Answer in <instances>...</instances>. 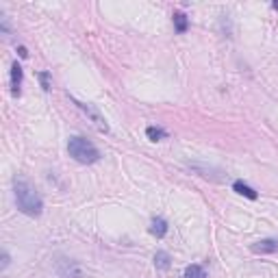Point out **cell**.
I'll list each match as a JSON object with an SVG mask.
<instances>
[{
	"mask_svg": "<svg viewBox=\"0 0 278 278\" xmlns=\"http://www.w3.org/2000/svg\"><path fill=\"white\" fill-rule=\"evenodd\" d=\"M13 193H15V205L24 215L37 217L44 211V200L29 181H15L13 183Z\"/></svg>",
	"mask_w": 278,
	"mask_h": 278,
	"instance_id": "obj_1",
	"label": "cell"
},
{
	"mask_svg": "<svg viewBox=\"0 0 278 278\" xmlns=\"http://www.w3.org/2000/svg\"><path fill=\"white\" fill-rule=\"evenodd\" d=\"M68 152L74 161L78 163H85V165H91L100 161V150L89 142V139L81 137V135H74L68 139Z\"/></svg>",
	"mask_w": 278,
	"mask_h": 278,
	"instance_id": "obj_2",
	"label": "cell"
},
{
	"mask_svg": "<svg viewBox=\"0 0 278 278\" xmlns=\"http://www.w3.org/2000/svg\"><path fill=\"white\" fill-rule=\"evenodd\" d=\"M72 100H74V98H72ZM74 105H76L78 109H83V111H85V113H87L91 120H94V124L98 126V131H100V133H107V131H109V124L105 122V117L98 113V109H94V105H89V103H81V100H74Z\"/></svg>",
	"mask_w": 278,
	"mask_h": 278,
	"instance_id": "obj_3",
	"label": "cell"
},
{
	"mask_svg": "<svg viewBox=\"0 0 278 278\" xmlns=\"http://www.w3.org/2000/svg\"><path fill=\"white\" fill-rule=\"evenodd\" d=\"M22 81H24V70H22L20 63L13 61V66H11V94L13 96H20Z\"/></svg>",
	"mask_w": 278,
	"mask_h": 278,
	"instance_id": "obj_4",
	"label": "cell"
},
{
	"mask_svg": "<svg viewBox=\"0 0 278 278\" xmlns=\"http://www.w3.org/2000/svg\"><path fill=\"white\" fill-rule=\"evenodd\" d=\"M276 248H278L276 239H261V242H256L252 246V252H256V254H270V252H276Z\"/></svg>",
	"mask_w": 278,
	"mask_h": 278,
	"instance_id": "obj_5",
	"label": "cell"
},
{
	"mask_svg": "<svg viewBox=\"0 0 278 278\" xmlns=\"http://www.w3.org/2000/svg\"><path fill=\"white\" fill-rule=\"evenodd\" d=\"M150 233H152L156 239L165 237V235H168V222H165L163 217H154V220L150 222Z\"/></svg>",
	"mask_w": 278,
	"mask_h": 278,
	"instance_id": "obj_6",
	"label": "cell"
},
{
	"mask_svg": "<svg viewBox=\"0 0 278 278\" xmlns=\"http://www.w3.org/2000/svg\"><path fill=\"white\" fill-rule=\"evenodd\" d=\"M233 189L237 191V193H242V196H246V198H250V200H256L259 198V193L250 187V185H246L244 181H235L233 183Z\"/></svg>",
	"mask_w": 278,
	"mask_h": 278,
	"instance_id": "obj_7",
	"label": "cell"
},
{
	"mask_svg": "<svg viewBox=\"0 0 278 278\" xmlns=\"http://www.w3.org/2000/svg\"><path fill=\"white\" fill-rule=\"evenodd\" d=\"M170 265H172V256L165 250H159L154 254V267L156 270H170Z\"/></svg>",
	"mask_w": 278,
	"mask_h": 278,
	"instance_id": "obj_8",
	"label": "cell"
},
{
	"mask_svg": "<svg viewBox=\"0 0 278 278\" xmlns=\"http://www.w3.org/2000/svg\"><path fill=\"white\" fill-rule=\"evenodd\" d=\"M183 278H209L207 276V270L202 265H187L185 267V274H183Z\"/></svg>",
	"mask_w": 278,
	"mask_h": 278,
	"instance_id": "obj_9",
	"label": "cell"
},
{
	"mask_svg": "<svg viewBox=\"0 0 278 278\" xmlns=\"http://www.w3.org/2000/svg\"><path fill=\"white\" fill-rule=\"evenodd\" d=\"M187 26H189L187 15H185L183 11H174V29H176V33H185L187 31Z\"/></svg>",
	"mask_w": 278,
	"mask_h": 278,
	"instance_id": "obj_10",
	"label": "cell"
},
{
	"mask_svg": "<svg viewBox=\"0 0 278 278\" xmlns=\"http://www.w3.org/2000/svg\"><path fill=\"white\" fill-rule=\"evenodd\" d=\"M146 135L150 137L152 142H161V139L168 137V131H163V128H159V126H148L146 128Z\"/></svg>",
	"mask_w": 278,
	"mask_h": 278,
	"instance_id": "obj_11",
	"label": "cell"
},
{
	"mask_svg": "<svg viewBox=\"0 0 278 278\" xmlns=\"http://www.w3.org/2000/svg\"><path fill=\"white\" fill-rule=\"evenodd\" d=\"M39 81H42V89L50 91V74L48 72H39Z\"/></svg>",
	"mask_w": 278,
	"mask_h": 278,
	"instance_id": "obj_12",
	"label": "cell"
},
{
	"mask_svg": "<svg viewBox=\"0 0 278 278\" xmlns=\"http://www.w3.org/2000/svg\"><path fill=\"white\" fill-rule=\"evenodd\" d=\"M7 265H9V254H7V252H3V270H5Z\"/></svg>",
	"mask_w": 278,
	"mask_h": 278,
	"instance_id": "obj_13",
	"label": "cell"
},
{
	"mask_svg": "<svg viewBox=\"0 0 278 278\" xmlns=\"http://www.w3.org/2000/svg\"><path fill=\"white\" fill-rule=\"evenodd\" d=\"M17 52H20V57H26V54H29V52H26L24 46H20V48H17Z\"/></svg>",
	"mask_w": 278,
	"mask_h": 278,
	"instance_id": "obj_14",
	"label": "cell"
},
{
	"mask_svg": "<svg viewBox=\"0 0 278 278\" xmlns=\"http://www.w3.org/2000/svg\"><path fill=\"white\" fill-rule=\"evenodd\" d=\"M272 7H274V9H276V11H278V3H274V5H272Z\"/></svg>",
	"mask_w": 278,
	"mask_h": 278,
	"instance_id": "obj_15",
	"label": "cell"
}]
</instances>
